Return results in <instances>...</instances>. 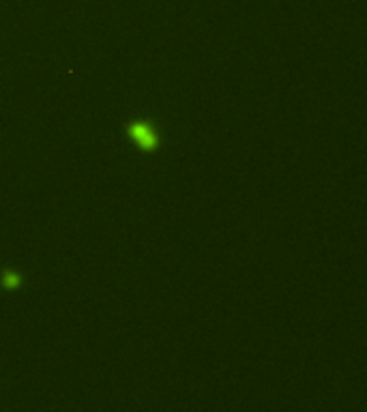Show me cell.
I'll return each mask as SVG.
<instances>
[{"label":"cell","mask_w":367,"mask_h":412,"mask_svg":"<svg viewBox=\"0 0 367 412\" xmlns=\"http://www.w3.org/2000/svg\"><path fill=\"white\" fill-rule=\"evenodd\" d=\"M131 135H133V140L142 146V149H153V146L157 144V138H155V133L146 125H133L131 127Z\"/></svg>","instance_id":"cell-1"}]
</instances>
